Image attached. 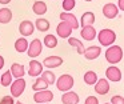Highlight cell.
Wrapping results in <instances>:
<instances>
[{
  "mask_svg": "<svg viewBox=\"0 0 124 104\" xmlns=\"http://www.w3.org/2000/svg\"><path fill=\"white\" fill-rule=\"evenodd\" d=\"M60 19H62V21L67 23L72 29H78L79 27H80L79 25L78 19H76V16L73 15V13H71V12H62L60 13Z\"/></svg>",
  "mask_w": 124,
  "mask_h": 104,
  "instance_id": "obj_7",
  "label": "cell"
},
{
  "mask_svg": "<svg viewBox=\"0 0 124 104\" xmlns=\"http://www.w3.org/2000/svg\"><path fill=\"white\" fill-rule=\"evenodd\" d=\"M9 72H11L12 77H16V79H20V77H23V76H24L25 69H24V65H23V64L14 63V64L11 65V69H9Z\"/></svg>",
  "mask_w": 124,
  "mask_h": 104,
  "instance_id": "obj_19",
  "label": "cell"
},
{
  "mask_svg": "<svg viewBox=\"0 0 124 104\" xmlns=\"http://www.w3.org/2000/svg\"><path fill=\"white\" fill-rule=\"evenodd\" d=\"M79 95L73 91H68V92H64L62 95V103L63 104H79Z\"/></svg>",
  "mask_w": 124,
  "mask_h": 104,
  "instance_id": "obj_15",
  "label": "cell"
},
{
  "mask_svg": "<svg viewBox=\"0 0 124 104\" xmlns=\"http://www.w3.org/2000/svg\"><path fill=\"white\" fill-rule=\"evenodd\" d=\"M68 43H70V45H72L73 48H76V51H78L79 55H83V52H84V44H83V41L78 40L76 37H68Z\"/></svg>",
  "mask_w": 124,
  "mask_h": 104,
  "instance_id": "obj_24",
  "label": "cell"
},
{
  "mask_svg": "<svg viewBox=\"0 0 124 104\" xmlns=\"http://www.w3.org/2000/svg\"><path fill=\"white\" fill-rule=\"evenodd\" d=\"M46 104H48V103H46Z\"/></svg>",
  "mask_w": 124,
  "mask_h": 104,
  "instance_id": "obj_40",
  "label": "cell"
},
{
  "mask_svg": "<svg viewBox=\"0 0 124 104\" xmlns=\"http://www.w3.org/2000/svg\"><path fill=\"white\" fill-rule=\"evenodd\" d=\"M97 40H99L100 45H104V47H109L113 45L116 40V33L109 28H104L97 33Z\"/></svg>",
  "mask_w": 124,
  "mask_h": 104,
  "instance_id": "obj_2",
  "label": "cell"
},
{
  "mask_svg": "<svg viewBox=\"0 0 124 104\" xmlns=\"http://www.w3.org/2000/svg\"><path fill=\"white\" fill-rule=\"evenodd\" d=\"M72 31L73 29L71 28L67 23H64V21H60L56 27V33H57V36L62 37V39H68V37H71Z\"/></svg>",
  "mask_w": 124,
  "mask_h": 104,
  "instance_id": "obj_10",
  "label": "cell"
},
{
  "mask_svg": "<svg viewBox=\"0 0 124 104\" xmlns=\"http://www.w3.org/2000/svg\"><path fill=\"white\" fill-rule=\"evenodd\" d=\"M43 72V64L40 61L35 60L33 59L32 61H30V69H28V75L31 77H39Z\"/></svg>",
  "mask_w": 124,
  "mask_h": 104,
  "instance_id": "obj_12",
  "label": "cell"
},
{
  "mask_svg": "<svg viewBox=\"0 0 124 104\" xmlns=\"http://www.w3.org/2000/svg\"><path fill=\"white\" fill-rule=\"evenodd\" d=\"M76 5V0H63V8L65 12H70L75 8Z\"/></svg>",
  "mask_w": 124,
  "mask_h": 104,
  "instance_id": "obj_30",
  "label": "cell"
},
{
  "mask_svg": "<svg viewBox=\"0 0 124 104\" xmlns=\"http://www.w3.org/2000/svg\"><path fill=\"white\" fill-rule=\"evenodd\" d=\"M55 83H56V87L59 91H62V92H68V91L72 89L75 81H73V77L71 76V75L65 73V75H62Z\"/></svg>",
  "mask_w": 124,
  "mask_h": 104,
  "instance_id": "obj_3",
  "label": "cell"
},
{
  "mask_svg": "<svg viewBox=\"0 0 124 104\" xmlns=\"http://www.w3.org/2000/svg\"><path fill=\"white\" fill-rule=\"evenodd\" d=\"M19 32L23 35V37L31 36V35L35 32V25H33L32 21L30 20H24L19 24Z\"/></svg>",
  "mask_w": 124,
  "mask_h": 104,
  "instance_id": "obj_11",
  "label": "cell"
},
{
  "mask_svg": "<svg viewBox=\"0 0 124 104\" xmlns=\"http://www.w3.org/2000/svg\"><path fill=\"white\" fill-rule=\"evenodd\" d=\"M84 1H92V0H84Z\"/></svg>",
  "mask_w": 124,
  "mask_h": 104,
  "instance_id": "obj_38",
  "label": "cell"
},
{
  "mask_svg": "<svg viewBox=\"0 0 124 104\" xmlns=\"http://www.w3.org/2000/svg\"><path fill=\"white\" fill-rule=\"evenodd\" d=\"M63 64V59L60 56H48L43 60V65L47 68H57Z\"/></svg>",
  "mask_w": 124,
  "mask_h": 104,
  "instance_id": "obj_16",
  "label": "cell"
},
{
  "mask_svg": "<svg viewBox=\"0 0 124 104\" xmlns=\"http://www.w3.org/2000/svg\"><path fill=\"white\" fill-rule=\"evenodd\" d=\"M25 84H27V81L23 77L12 81L11 83V96L12 97H19V96H22V93L25 89Z\"/></svg>",
  "mask_w": 124,
  "mask_h": 104,
  "instance_id": "obj_5",
  "label": "cell"
},
{
  "mask_svg": "<svg viewBox=\"0 0 124 104\" xmlns=\"http://www.w3.org/2000/svg\"><path fill=\"white\" fill-rule=\"evenodd\" d=\"M43 43H44V45H46L47 48H55L59 41H57V37L55 36V35H47V36L43 39Z\"/></svg>",
  "mask_w": 124,
  "mask_h": 104,
  "instance_id": "obj_25",
  "label": "cell"
},
{
  "mask_svg": "<svg viewBox=\"0 0 124 104\" xmlns=\"http://www.w3.org/2000/svg\"><path fill=\"white\" fill-rule=\"evenodd\" d=\"M104 104H109V103H104Z\"/></svg>",
  "mask_w": 124,
  "mask_h": 104,
  "instance_id": "obj_39",
  "label": "cell"
},
{
  "mask_svg": "<svg viewBox=\"0 0 124 104\" xmlns=\"http://www.w3.org/2000/svg\"><path fill=\"white\" fill-rule=\"evenodd\" d=\"M95 20H96L95 13L91 12V11H88V12H84L83 15H81V19H80L79 25H81V28H83V27H88V25H93Z\"/></svg>",
  "mask_w": 124,
  "mask_h": 104,
  "instance_id": "obj_17",
  "label": "cell"
},
{
  "mask_svg": "<svg viewBox=\"0 0 124 104\" xmlns=\"http://www.w3.org/2000/svg\"><path fill=\"white\" fill-rule=\"evenodd\" d=\"M0 104H15V100L11 95H6L0 99Z\"/></svg>",
  "mask_w": 124,
  "mask_h": 104,
  "instance_id": "obj_31",
  "label": "cell"
},
{
  "mask_svg": "<svg viewBox=\"0 0 124 104\" xmlns=\"http://www.w3.org/2000/svg\"><path fill=\"white\" fill-rule=\"evenodd\" d=\"M48 88V84H47L46 81H44L41 77H38L36 79V81L32 84V89L35 91V92H38V91H43V89H47Z\"/></svg>",
  "mask_w": 124,
  "mask_h": 104,
  "instance_id": "obj_28",
  "label": "cell"
},
{
  "mask_svg": "<svg viewBox=\"0 0 124 104\" xmlns=\"http://www.w3.org/2000/svg\"><path fill=\"white\" fill-rule=\"evenodd\" d=\"M84 104H99V100H97L96 96H88L84 101Z\"/></svg>",
  "mask_w": 124,
  "mask_h": 104,
  "instance_id": "obj_33",
  "label": "cell"
},
{
  "mask_svg": "<svg viewBox=\"0 0 124 104\" xmlns=\"http://www.w3.org/2000/svg\"><path fill=\"white\" fill-rule=\"evenodd\" d=\"M12 20V11L9 8H0V23L7 24Z\"/></svg>",
  "mask_w": 124,
  "mask_h": 104,
  "instance_id": "obj_21",
  "label": "cell"
},
{
  "mask_svg": "<svg viewBox=\"0 0 124 104\" xmlns=\"http://www.w3.org/2000/svg\"><path fill=\"white\" fill-rule=\"evenodd\" d=\"M28 44H30V43H28V40L25 39V37H20V39H17L16 41H15V49H16L17 52L23 53V52L27 51Z\"/></svg>",
  "mask_w": 124,
  "mask_h": 104,
  "instance_id": "obj_23",
  "label": "cell"
},
{
  "mask_svg": "<svg viewBox=\"0 0 124 104\" xmlns=\"http://www.w3.org/2000/svg\"><path fill=\"white\" fill-rule=\"evenodd\" d=\"M80 35L85 41H91L96 37V29L93 28L92 25H88V27H83L80 31Z\"/></svg>",
  "mask_w": 124,
  "mask_h": 104,
  "instance_id": "obj_18",
  "label": "cell"
},
{
  "mask_svg": "<svg viewBox=\"0 0 124 104\" xmlns=\"http://www.w3.org/2000/svg\"><path fill=\"white\" fill-rule=\"evenodd\" d=\"M105 60L112 65L120 63L123 60V48L119 45H109L105 51Z\"/></svg>",
  "mask_w": 124,
  "mask_h": 104,
  "instance_id": "obj_1",
  "label": "cell"
},
{
  "mask_svg": "<svg viewBox=\"0 0 124 104\" xmlns=\"http://www.w3.org/2000/svg\"><path fill=\"white\" fill-rule=\"evenodd\" d=\"M0 83H1V85L3 87H9L12 83V75L9 71H6L1 76H0Z\"/></svg>",
  "mask_w": 124,
  "mask_h": 104,
  "instance_id": "obj_29",
  "label": "cell"
},
{
  "mask_svg": "<svg viewBox=\"0 0 124 104\" xmlns=\"http://www.w3.org/2000/svg\"><path fill=\"white\" fill-rule=\"evenodd\" d=\"M11 3V0H0V4H3V5H7Z\"/></svg>",
  "mask_w": 124,
  "mask_h": 104,
  "instance_id": "obj_36",
  "label": "cell"
},
{
  "mask_svg": "<svg viewBox=\"0 0 124 104\" xmlns=\"http://www.w3.org/2000/svg\"><path fill=\"white\" fill-rule=\"evenodd\" d=\"M109 91V83L107 79H97L95 83V92L99 95H107Z\"/></svg>",
  "mask_w": 124,
  "mask_h": 104,
  "instance_id": "obj_14",
  "label": "cell"
},
{
  "mask_svg": "<svg viewBox=\"0 0 124 104\" xmlns=\"http://www.w3.org/2000/svg\"><path fill=\"white\" fill-rule=\"evenodd\" d=\"M96 81H97V75H96V72H93V71L85 72V75H84V83H85V84L93 85Z\"/></svg>",
  "mask_w": 124,
  "mask_h": 104,
  "instance_id": "obj_27",
  "label": "cell"
},
{
  "mask_svg": "<svg viewBox=\"0 0 124 104\" xmlns=\"http://www.w3.org/2000/svg\"><path fill=\"white\" fill-rule=\"evenodd\" d=\"M32 11H33V13H35V15L41 16V15H44V13L47 12V4L44 1H41V0H38V1L33 3Z\"/></svg>",
  "mask_w": 124,
  "mask_h": 104,
  "instance_id": "obj_20",
  "label": "cell"
},
{
  "mask_svg": "<svg viewBox=\"0 0 124 104\" xmlns=\"http://www.w3.org/2000/svg\"><path fill=\"white\" fill-rule=\"evenodd\" d=\"M54 100V92H51L49 89H43L33 93V101L38 104H46Z\"/></svg>",
  "mask_w": 124,
  "mask_h": 104,
  "instance_id": "obj_4",
  "label": "cell"
},
{
  "mask_svg": "<svg viewBox=\"0 0 124 104\" xmlns=\"http://www.w3.org/2000/svg\"><path fill=\"white\" fill-rule=\"evenodd\" d=\"M41 79L44 80V81L47 83L48 85H52L55 81H56V77H55V73L51 71H43L41 72Z\"/></svg>",
  "mask_w": 124,
  "mask_h": 104,
  "instance_id": "obj_26",
  "label": "cell"
},
{
  "mask_svg": "<svg viewBox=\"0 0 124 104\" xmlns=\"http://www.w3.org/2000/svg\"><path fill=\"white\" fill-rule=\"evenodd\" d=\"M3 67H4V57L0 55V69L3 68Z\"/></svg>",
  "mask_w": 124,
  "mask_h": 104,
  "instance_id": "obj_35",
  "label": "cell"
},
{
  "mask_svg": "<svg viewBox=\"0 0 124 104\" xmlns=\"http://www.w3.org/2000/svg\"><path fill=\"white\" fill-rule=\"evenodd\" d=\"M41 49H43V44H41V40L40 39H35L28 44L27 48V53L31 59H35L38 57L39 55L41 53Z\"/></svg>",
  "mask_w": 124,
  "mask_h": 104,
  "instance_id": "obj_6",
  "label": "cell"
},
{
  "mask_svg": "<svg viewBox=\"0 0 124 104\" xmlns=\"http://www.w3.org/2000/svg\"><path fill=\"white\" fill-rule=\"evenodd\" d=\"M117 8H119V11H124V0H119Z\"/></svg>",
  "mask_w": 124,
  "mask_h": 104,
  "instance_id": "obj_34",
  "label": "cell"
},
{
  "mask_svg": "<svg viewBox=\"0 0 124 104\" xmlns=\"http://www.w3.org/2000/svg\"><path fill=\"white\" fill-rule=\"evenodd\" d=\"M100 53H101V48L96 47V45H91L88 48H84L83 55L85 56L87 60H95V59H97L100 56Z\"/></svg>",
  "mask_w": 124,
  "mask_h": 104,
  "instance_id": "obj_13",
  "label": "cell"
},
{
  "mask_svg": "<svg viewBox=\"0 0 124 104\" xmlns=\"http://www.w3.org/2000/svg\"><path fill=\"white\" fill-rule=\"evenodd\" d=\"M15 104H23L22 101H15Z\"/></svg>",
  "mask_w": 124,
  "mask_h": 104,
  "instance_id": "obj_37",
  "label": "cell"
},
{
  "mask_svg": "<svg viewBox=\"0 0 124 104\" xmlns=\"http://www.w3.org/2000/svg\"><path fill=\"white\" fill-rule=\"evenodd\" d=\"M105 76H107V80L109 81H113V83H117L121 80V71L115 65H111L107 68L105 71Z\"/></svg>",
  "mask_w": 124,
  "mask_h": 104,
  "instance_id": "obj_8",
  "label": "cell"
},
{
  "mask_svg": "<svg viewBox=\"0 0 124 104\" xmlns=\"http://www.w3.org/2000/svg\"><path fill=\"white\" fill-rule=\"evenodd\" d=\"M109 104H124L123 96H120V95L112 96V99H111V103H109Z\"/></svg>",
  "mask_w": 124,
  "mask_h": 104,
  "instance_id": "obj_32",
  "label": "cell"
},
{
  "mask_svg": "<svg viewBox=\"0 0 124 104\" xmlns=\"http://www.w3.org/2000/svg\"><path fill=\"white\" fill-rule=\"evenodd\" d=\"M33 25H35V29H38V31L47 32L49 29V21L47 19H36Z\"/></svg>",
  "mask_w": 124,
  "mask_h": 104,
  "instance_id": "obj_22",
  "label": "cell"
},
{
  "mask_svg": "<svg viewBox=\"0 0 124 104\" xmlns=\"http://www.w3.org/2000/svg\"><path fill=\"white\" fill-rule=\"evenodd\" d=\"M119 8L116 4H113V3H107V4L103 7V15H104V17L107 19H115L116 16L119 15Z\"/></svg>",
  "mask_w": 124,
  "mask_h": 104,
  "instance_id": "obj_9",
  "label": "cell"
}]
</instances>
